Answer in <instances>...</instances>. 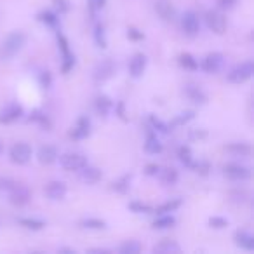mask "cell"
Listing matches in <instances>:
<instances>
[{
    "mask_svg": "<svg viewBox=\"0 0 254 254\" xmlns=\"http://www.w3.org/2000/svg\"><path fill=\"white\" fill-rule=\"evenodd\" d=\"M26 42V35L23 32H12L5 37V40L0 44V60H11L23 49Z\"/></svg>",
    "mask_w": 254,
    "mask_h": 254,
    "instance_id": "obj_1",
    "label": "cell"
},
{
    "mask_svg": "<svg viewBox=\"0 0 254 254\" xmlns=\"http://www.w3.org/2000/svg\"><path fill=\"white\" fill-rule=\"evenodd\" d=\"M254 73V63L253 61H244V63L237 64L235 68H232L228 73V82L232 84H244L247 82Z\"/></svg>",
    "mask_w": 254,
    "mask_h": 254,
    "instance_id": "obj_2",
    "label": "cell"
},
{
    "mask_svg": "<svg viewBox=\"0 0 254 254\" xmlns=\"http://www.w3.org/2000/svg\"><path fill=\"white\" fill-rule=\"evenodd\" d=\"M58 159H60L61 167L66 171H80L84 166H87V157L82 153H64Z\"/></svg>",
    "mask_w": 254,
    "mask_h": 254,
    "instance_id": "obj_3",
    "label": "cell"
},
{
    "mask_svg": "<svg viewBox=\"0 0 254 254\" xmlns=\"http://www.w3.org/2000/svg\"><path fill=\"white\" fill-rule=\"evenodd\" d=\"M205 23H207L209 30L214 32L216 35H223L226 32V18L219 11L211 9V11L205 12Z\"/></svg>",
    "mask_w": 254,
    "mask_h": 254,
    "instance_id": "obj_4",
    "label": "cell"
},
{
    "mask_svg": "<svg viewBox=\"0 0 254 254\" xmlns=\"http://www.w3.org/2000/svg\"><path fill=\"white\" fill-rule=\"evenodd\" d=\"M9 193V200H11V204L18 205V207H21V205H26L30 202V198H32V193H30V190L25 187V185L21 183H16L14 187L11 188V190L7 191Z\"/></svg>",
    "mask_w": 254,
    "mask_h": 254,
    "instance_id": "obj_5",
    "label": "cell"
},
{
    "mask_svg": "<svg viewBox=\"0 0 254 254\" xmlns=\"http://www.w3.org/2000/svg\"><path fill=\"white\" fill-rule=\"evenodd\" d=\"M181 28L187 35L193 37L200 32V19H198V14L195 11H187L183 16H181Z\"/></svg>",
    "mask_w": 254,
    "mask_h": 254,
    "instance_id": "obj_6",
    "label": "cell"
},
{
    "mask_svg": "<svg viewBox=\"0 0 254 254\" xmlns=\"http://www.w3.org/2000/svg\"><path fill=\"white\" fill-rule=\"evenodd\" d=\"M9 155H11L12 162L18 164V166H23V164H26L32 159V146L28 143H16L11 148V152H9Z\"/></svg>",
    "mask_w": 254,
    "mask_h": 254,
    "instance_id": "obj_7",
    "label": "cell"
},
{
    "mask_svg": "<svg viewBox=\"0 0 254 254\" xmlns=\"http://www.w3.org/2000/svg\"><path fill=\"white\" fill-rule=\"evenodd\" d=\"M223 173L232 181H246L251 178V169L246 166H240V164H226L223 167Z\"/></svg>",
    "mask_w": 254,
    "mask_h": 254,
    "instance_id": "obj_8",
    "label": "cell"
},
{
    "mask_svg": "<svg viewBox=\"0 0 254 254\" xmlns=\"http://www.w3.org/2000/svg\"><path fill=\"white\" fill-rule=\"evenodd\" d=\"M155 12L159 14V18L166 23H173L174 19H176V9H174L171 0H157Z\"/></svg>",
    "mask_w": 254,
    "mask_h": 254,
    "instance_id": "obj_9",
    "label": "cell"
},
{
    "mask_svg": "<svg viewBox=\"0 0 254 254\" xmlns=\"http://www.w3.org/2000/svg\"><path fill=\"white\" fill-rule=\"evenodd\" d=\"M113 73H115V63H113L110 58L99 61V63L96 64V68H94V78L98 82L108 80V78L113 77Z\"/></svg>",
    "mask_w": 254,
    "mask_h": 254,
    "instance_id": "obj_10",
    "label": "cell"
},
{
    "mask_svg": "<svg viewBox=\"0 0 254 254\" xmlns=\"http://www.w3.org/2000/svg\"><path fill=\"white\" fill-rule=\"evenodd\" d=\"M66 185L63 181H49V183L44 187V193H46L47 198L51 200H61V198L66 197Z\"/></svg>",
    "mask_w": 254,
    "mask_h": 254,
    "instance_id": "obj_11",
    "label": "cell"
},
{
    "mask_svg": "<svg viewBox=\"0 0 254 254\" xmlns=\"http://www.w3.org/2000/svg\"><path fill=\"white\" fill-rule=\"evenodd\" d=\"M23 117V106L18 103H11L4 110H0V124H11Z\"/></svg>",
    "mask_w": 254,
    "mask_h": 254,
    "instance_id": "obj_12",
    "label": "cell"
},
{
    "mask_svg": "<svg viewBox=\"0 0 254 254\" xmlns=\"http://www.w3.org/2000/svg\"><path fill=\"white\" fill-rule=\"evenodd\" d=\"M223 63H225V58H223L221 53H209L202 61V68L207 73H216V71L221 70Z\"/></svg>",
    "mask_w": 254,
    "mask_h": 254,
    "instance_id": "obj_13",
    "label": "cell"
},
{
    "mask_svg": "<svg viewBox=\"0 0 254 254\" xmlns=\"http://www.w3.org/2000/svg\"><path fill=\"white\" fill-rule=\"evenodd\" d=\"M58 44H60V49L61 53H63V71L64 73H68V71L73 68L75 64V58L73 54L70 53V47H68V40L64 39L61 33H58Z\"/></svg>",
    "mask_w": 254,
    "mask_h": 254,
    "instance_id": "obj_14",
    "label": "cell"
},
{
    "mask_svg": "<svg viewBox=\"0 0 254 254\" xmlns=\"http://www.w3.org/2000/svg\"><path fill=\"white\" fill-rule=\"evenodd\" d=\"M89 134H91V120H89V117H80V119L77 120V126L71 129L70 138L85 139Z\"/></svg>",
    "mask_w": 254,
    "mask_h": 254,
    "instance_id": "obj_15",
    "label": "cell"
},
{
    "mask_svg": "<svg viewBox=\"0 0 254 254\" xmlns=\"http://www.w3.org/2000/svg\"><path fill=\"white\" fill-rule=\"evenodd\" d=\"M58 157H60V153H58V148L53 145H44L39 148V152H37V159H39L40 164H46V166H49V164H54L58 160Z\"/></svg>",
    "mask_w": 254,
    "mask_h": 254,
    "instance_id": "obj_16",
    "label": "cell"
},
{
    "mask_svg": "<svg viewBox=\"0 0 254 254\" xmlns=\"http://www.w3.org/2000/svg\"><path fill=\"white\" fill-rule=\"evenodd\" d=\"M146 70V56L143 53H138L132 56L131 63H129V73L131 77L134 78H139Z\"/></svg>",
    "mask_w": 254,
    "mask_h": 254,
    "instance_id": "obj_17",
    "label": "cell"
},
{
    "mask_svg": "<svg viewBox=\"0 0 254 254\" xmlns=\"http://www.w3.org/2000/svg\"><path fill=\"white\" fill-rule=\"evenodd\" d=\"M78 173V178H80V181H84V183L87 185H94L98 183L99 180L103 178V173L98 169V167H92V166H84L80 171H77Z\"/></svg>",
    "mask_w": 254,
    "mask_h": 254,
    "instance_id": "obj_18",
    "label": "cell"
},
{
    "mask_svg": "<svg viewBox=\"0 0 254 254\" xmlns=\"http://www.w3.org/2000/svg\"><path fill=\"white\" fill-rule=\"evenodd\" d=\"M185 96H187L190 101L193 103H198V105H204L205 101H207V94H205L204 91H202L198 85H193V84H188L185 85Z\"/></svg>",
    "mask_w": 254,
    "mask_h": 254,
    "instance_id": "obj_19",
    "label": "cell"
},
{
    "mask_svg": "<svg viewBox=\"0 0 254 254\" xmlns=\"http://www.w3.org/2000/svg\"><path fill=\"white\" fill-rule=\"evenodd\" d=\"M235 244L239 247H242V249L246 251H253L254 249V237L251 235L249 232H246V230H239V232H235Z\"/></svg>",
    "mask_w": 254,
    "mask_h": 254,
    "instance_id": "obj_20",
    "label": "cell"
},
{
    "mask_svg": "<svg viewBox=\"0 0 254 254\" xmlns=\"http://www.w3.org/2000/svg\"><path fill=\"white\" fill-rule=\"evenodd\" d=\"M181 247L178 242H174V240H162V242H159L157 246H153V253H159V254H171V253H180Z\"/></svg>",
    "mask_w": 254,
    "mask_h": 254,
    "instance_id": "obj_21",
    "label": "cell"
},
{
    "mask_svg": "<svg viewBox=\"0 0 254 254\" xmlns=\"http://www.w3.org/2000/svg\"><path fill=\"white\" fill-rule=\"evenodd\" d=\"M113 110V101L108 98V96L101 94L96 98V112L103 117H108V113Z\"/></svg>",
    "mask_w": 254,
    "mask_h": 254,
    "instance_id": "obj_22",
    "label": "cell"
},
{
    "mask_svg": "<svg viewBox=\"0 0 254 254\" xmlns=\"http://www.w3.org/2000/svg\"><path fill=\"white\" fill-rule=\"evenodd\" d=\"M145 150L148 153H152V155H157V153L162 152V143L159 141L155 131L148 132V138H146V143H145Z\"/></svg>",
    "mask_w": 254,
    "mask_h": 254,
    "instance_id": "obj_23",
    "label": "cell"
},
{
    "mask_svg": "<svg viewBox=\"0 0 254 254\" xmlns=\"http://www.w3.org/2000/svg\"><path fill=\"white\" fill-rule=\"evenodd\" d=\"M157 176L160 178V181L164 185H174L178 181V178H180L178 176V171L173 169V167H160Z\"/></svg>",
    "mask_w": 254,
    "mask_h": 254,
    "instance_id": "obj_24",
    "label": "cell"
},
{
    "mask_svg": "<svg viewBox=\"0 0 254 254\" xmlns=\"http://www.w3.org/2000/svg\"><path fill=\"white\" fill-rule=\"evenodd\" d=\"M226 150L235 157H249L253 153V148L247 143H232V145L226 146Z\"/></svg>",
    "mask_w": 254,
    "mask_h": 254,
    "instance_id": "obj_25",
    "label": "cell"
},
{
    "mask_svg": "<svg viewBox=\"0 0 254 254\" xmlns=\"http://www.w3.org/2000/svg\"><path fill=\"white\" fill-rule=\"evenodd\" d=\"M174 225H176V218L171 214H159L155 221H153V228L155 230H167L173 228Z\"/></svg>",
    "mask_w": 254,
    "mask_h": 254,
    "instance_id": "obj_26",
    "label": "cell"
},
{
    "mask_svg": "<svg viewBox=\"0 0 254 254\" xmlns=\"http://www.w3.org/2000/svg\"><path fill=\"white\" fill-rule=\"evenodd\" d=\"M131 174H124L122 178H119L117 181L112 183V190L119 191V193H126L129 191V187H131Z\"/></svg>",
    "mask_w": 254,
    "mask_h": 254,
    "instance_id": "obj_27",
    "label": "cell"
},
{
    "mask_svg": "<svg viewBox=\"0 0 254 254\" xmlns=\"http://www.w3.org/2000/svg\"><path fill=\"white\" fill-rule=\"evenodd\" d=\"M180 207H181V200L180 198H174V200H167V202H164V204H160L159 207L155 209V212L157 214H171V212H174Z\"/></svg>",
    "mask_w": 254,
    "mask_h": 254,
    "instance_id": "obj_28",
    "label": "cell"
},
{
    "mask_svg": "<svg viewBox=\"0 0 254 254\" xmlns=\"http://www.w3.org/2000/svg\"><path fill=\"white\" fill-rule=\"evenodd\" d=\"M119 253L120 254H138L141 253V244L138 240H127L124 242L122 246L119 247Z\"/></svg>",
    "mask_w": 254,
    "mask_h": 254,
    "instance_id": "obj_29",
    "label": "cell"
},
{
    "mask_svg": "<svg viewBox=\"0 0 254 254\" xmlns=\"http://www.w3.org/2000/svg\"><path fill=\"white\" fill-rule=\"evenodd\" d=\"M30 122H37L42 129H51V120L47 119V115H44L40 110H33L30 113Z\"/></svg>",
    "mask_w": 254,
    "mask_h": 254,
    "instance_id": "obj_30",
    "label": "cell"
},
{
    "mask_svg": "<svg viewBox=\"0 0 254 254\" xmlns=\"http://www.w3.org/2000/svg\"><path fill=\"white\" fill-rule=\"evenodd\" d=\"M80 226H84V228H87V230H105L106 221H103V219H99V218H85L80 221Z\"/></svg>",
    "mask_w": 254,
    "mask_h": 254,
    "instance_id": "obj_31",
    "label": "cell"
},
{
    "mask_svg": "<svg viewBox=\"0 0 254 254\" xmlns=\"http://www.w3.org/2000/svg\"><path fill=\"white\" fill-rule=\"evenodd\" d=\"M19 225L28 230H33V232H39V230H42L46 226V223L42 219H35V218H21L19 219Z\"/></svg>",
    "mask_w": 254,
    "mask_h": 254,
    "instance_id": "obj_32",
    "label": "cell"
},
{
    "mask_svg": "<svg viewBox=\"0 0 254 254\" xmlns=\"http://www.w3.org/2000/svg\"><path fill=\"white\" fill-rule=\"evenodd\" d=\"M180 64L183 68H187V70H197V68H198V61L195 60L190 53L180 54Z\"/></svg>",
    "mask_w": 254,
    "mask_h": 254,
    "instance_id": "obj_33",
    "label": "cell"
},
{
    "mask_svg": "<svg viewBox=\"0 0 254 254\" xmlns=\"http://www.w3.org/2000/svg\"><path fill=\"white\" fill-rule=\"evenodd\" d=\"M37 19H39V21H42V23H46V25H49V26H56L58 21H60L58 14H56V12H53V11H42V12H39Z\"/></svg>",
    "mask_w": 254,
    "mask_h": 254,
    "instance_id": "obj_34",
    "label": "cell"
},
{
    "mask_svg": "<svg viewBox=\"0 0 254 254\" xmlns=\"http://www.w3.org/2000/svg\"><path fill=\"white\" fill-rule=\"evenodd\" d=\"M94 40H96V44H98V47H101V49L106 47V33H105V26H103L101 23H98V25L94 26Z\"/></svg>",
    "mask_w": 254,
    "mask_h": 254,
    "instance_id": "obj_35",
    "label": "cell"
},
{
    "mask_svg": "<svg viewBox=\"0 0 254 254\" xmlns=\"http://www.w3.org/2000/svg\"><path fill=\"white\" fill-rule=\"evenodd\" d=\"M195 117V112H191V110H188V112H183L180 113V115L176 117V119L173 120V124L171 126L173 127H180V126H185V124H188L191 119Z\"/></svg>",
    "mask_w": 254,
    "mask_h": 254,
    "instance_id": "obj_36",
    "label": "cell"
},
{
    "mask_svg": "<svg viewBox=\"0 0 254 254\" xmlns=\"http://www.w3.org/2000/svg\"><path fill=\"white\" fill-rule=\"evenodd\" d=\"M150 124H152V131H159V132H169L171 126L166 122H162L160 119H157V117H150Z\"/></svg>",
    "mask_w": 254,
    "mask_h": 254,
    "instance_id": "obj_37",
    "label": "cell"
},
{
    "mask_svg": "<svg viewBox=\"0 0 254 254\" xmlns=\"http://www.w3.org/2000/svg\"><path fill=\"white\" fill-rule=\"evenodd\" d=\"M178 157H180V160L185 164V166L190 167V164L193 162V157H191V150L188 148V146H180V150H178Z\"/></svg>",
    "mask_w": 254,
    "mask_h": 254,
    "instance_id": "obj_38",
    "label": "cell"
},
{
    "mask_svg": "<svg viewBox=\"0 0 254 254\" xmlns=\"http://www.w3.org/2000/svg\"><path fill=\"white\" fill-rule=\"evenodd\" d=\"M209 226L214 230H223L228 226V219L221 218V216H212V218H209Z\"/></svg>",
    "mask_w": 254,
    "mask_h": 254,
    "instance_id": "obj_39",
    "label": "cell"
},
{
    "mask_svg": "<svg viewBox=\"0 0 254 254\" xmlns=\"http://www.w3.org/2000/svg\"><path fill=\"white\" fill-rule=\"evenodd\" d=\"M129 209L134 212H152L153 211L152 205L145 204V202H131V204H129Z\"/></svg>",
    "mask_w": 254,
    "mask_h": 254,
    "instance_id": "obj_40",
    "label": "cell"
},
{
    "mask_svg": "<svg viewBox=\"0 0 254 254\" xmlns=\"http://www.w3.org/2000/svg\"><path fill=\"white\" fill-rule=\"evenodd\" d=\"M190 167L193 171H197V173L204 174V176L209 173V171H211V166H209V162H204V160H200V162H191Z\"/></svg>",
    "mask_w": 254,
    "mask_h": 254,
    "instance_id": "obj_41",
    "label": "cell"
},
{
    "mask_svg": "<svg viewBox=\"0 0 254 254\" xmlns=\"http://www.w3.org/2000/svg\"><path fill=\"white\" fill-rule=\"evenodd\" d=\"M127 37H129L131 40H143L145 39L143 32H139V30L134 28V26H129V28H127Z\"/></svg>",
    "mask_w": 254,
    "mask_h": 254,
    "instance_id": "obj_42",
    "label": "cell"
},
{
    "mask_svg": "<svg viewBox=\"0 0 254 254\" xmlns=\"http://www.w3.org/2000/svg\"><path fill=\"white\" fill-rule=\"evenodd\" d=\"M56 9H60V12H68L70 11V0H53Z\"/></svg>",
    "mask_w": 254,
    "mask_h": 254,
    "instance_id": "obj_43",
    "label": "cell"
},
{
    "mask_svg": "<svg viewBox=\"0 0 254 254\" xmlns=\"http://www.w3.org/2000/svg\"><path fill=\"white\" fill-rule=\"evenodd\" d=\"M216 4H218L219 9H225V11H228V9L235 7L237 0H216Z\"/></svg>",
    "mask_w": 254,
    "mask_h": 254,
    "instance_id": "obj_44",
    "label": "cell"
},
{
    "mask_svg": "<svg viewBox=\"0 0 254 254\" xmlns=\"http://www.w3.org/2000/svg\"><path fill=\"white\" fill-rule=\"evenodd\" d=\"M16 183H18V181H14V180H9V178H2V180H0V190H5V191H9L12 187H14Z\"/></svg>",
    "mask_w": 254,
    "mask_h": 254,
    "instance_id": "obj_45",
    "label": "cell"
},
{
    "mask_svg": "<svg viewBox=\"0 0 254 254\" xmlns=\"http://www.w3.org/2000/svg\"><path fill=\"white\" fill-rule=\"evenodd\" d=\"M51 82H53V78H51L49 71H42L40 73V84H42V87H49Z\"/></svg>",
    "mask_w": 254,
    "mask_h": 254,
    "instance_id": "obj_46",
    "label": "cell"
},
{
    "mask_svg": "<svg viewBox=\"0 0 254 254\" xmlns=\"http://www.w3.org/2000/svg\"><path fill=\"white\" fill-rule=\"evenodd\" d=\"M159 169H160L159 164H148V166L145 167V173L148 174V176H157V174H159Z\"/></svg>",
    "mask_w": 254,
    "mask_h": 254,
    "instance_id": "obj_47",
    "label": "cell"
},
{
    "mask_svg": "<svg viewBox=\"0 0 254 254\" xmlns=\"http://www.w3.org/2000/svg\"><path fill=\"white\" fill-rule=\"evenodd\" d=\"M246 197H247V191L242 190V191H232V198L235 202H246Z\"/></svg>",
    "mask_w": 254,
    "mask_h": 254,
    "instance_id": "obj_48",
    "label": "cell"
},
{
    "mask_svg": "<svg viewBox=\"0 0 254 254\" xmlns=\"http://www.w3.org/2000/svg\"><path fill=\"white\" fill-rule=\"evenodd\" d=\"M106 4V0H91V7L92 9H103Z\"/></svg>",
    "mask_w": 254,
    "mask_h": 254,
    "instance_id": "obj_49",
    "label": "cell"
},
{
    "mask_svg": "<svg viewBox=\"0 0 254 254\" xmlns=\"http://www.w3.org/2000/svg\"><path fill=\"white\" fill-rule=\"evenodd\" d=\"M117 112H119V117L122 120H127L126 117V112H124V103H119V106H117Z\"/></svg>",
    "mask_w": 254,
    "mask_h": 254,
    "instance_id": "obj_50",
    "label": "cell"
},
{
    "mask_svg": "<svg viewBox=\"0 0 254 254\" xmlns=\"http://www.w3.org/2000/svg\"><path fill=\"white\" fill-rule=\"evenodd\" d=\"M89 253H92V254H108L110 251L108 249H98V247H96V249H89Z\"/></svg>",
    "mask_w": 254,
    "mask_h": 254,
    "instance_id": "obj_51",
    "label": "cell"
},
{
    "mask_svg": "<svg viewBox=\"0 0 254 254\" xmlns=\"http://www.w3.org/2000/svg\"><path fill=\"white\" fill-rule=\"evenodd\" d=\"M205 136H207V134H205V132H200V131H195V132H191V134H190V138H198V139H202V138H205Z\"/></svg>",
    "mask_w": 254,
    "mask_h": 254,
    "instance_id": "obj_52",
    "label": "cell"
},
{
    "mask_svg": "<svg viewBox=\"0 0 254 254\" xmlns=\"http://www.w3.org/2000/svg\"><path fill=\"white\" fill-rule=\"evenodd\" d=\"M60 253H71V254H75V251L73 249H66V247H61Z\"/></svg>",
    "mask_w": 254,
    "mask_h": 254,
    "instance_id": "obj_53",
    "label": "cell"
},
{
    "mask_svg": "<svg viewBox=\"0 0 254 254\" xmlns=\"http://www.w3.org/2000/svg\"><path fill=\"white\" fill-rule=\"evenodd\" d=\"M2 152H4V143L0 141V155H2Z\"/></svg>",
    "mask_w": 254,
    "mask_h": 254,
    "instance_id": "obj_54",
    "label": "cell"
}]
</instances>
